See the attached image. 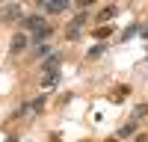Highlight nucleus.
Listing matches in <instances>:
<instances>
[{
  "instance_id": "nucleus-1",
  "label": "nucleus",
  "mask_w": 148,
  "mask_h": 142,
  "mask_svg": "<svg viewBox=\"0 0 148 142\" xmlns=\"http://www.w3.org/2000/svg\"><path fill=\"white\" fill-rule=\"evenodd\" d=\"M18 18H21V6L18 3H9V6L0 9V21H18Z\"/></svg>"
},
{
  "instance_id": "nucleus-14",
  "label": "nucleus",
  "mask_w": 148,
  "mask_h": 142,
  "mask_svg": "<svg viewBox=\"0 0 148 142\" xmlns=\"http://www.w3.org/2000/svg\"><path fill=\"white\" fill-rule=\"evenodd\" d=\"M95 36H98V39H104V36H110V27H98V30H95Z\"/></svg>"
},
{
  "instance_id": "nucleus-11",
  "label": "nucleus",
  "mask_w": 148,
  "mask_h": 142,
  "mask_svg": "<svg viewBox=\"0 0 148 142\" xmlns=\"http://www.w3.org/2000/svg\"><path fill=\"white\" fill-rule=\"evenodd\" d=\"M125 95H127V86H119L116 92H113V101L119 104V101H125Z\"/></svg>"
},
{
  "instance_id": "nucleus-8",
  "label": "nucleus",
  "mask_w": 148,
  "mask_h": 142,
  "mask_svg": "<svg viewBox=\"0 0 148 142\" xmlns=\"http://www.w3.org/2000/svg\"><path fill=\"white\" fill-rule=\"evenodd\" d=\"M56 77H59V71H47V74H45V86H53V83H56Z\"/></svg>"
},
{
  "instance_id": "nucleus-4",
  "label": "nucleus",
  "mask_w": 148,
  "mask_h": 142,
  "mask_svg": "<svg viewBox=\"0 0 148 142\" xmlns=\"http://www.w3.org/2000/svg\"><path fill=\"white\" fill-rule=\"evenodd\" d=\"M83 24H86V15H77V18H74L71 21V27H68V39H77V36H80V27H83Z\"/></svg>"
},
{
  "instance_id": "nucleus-7",
  "label": "nucleus",
  "mask_w": 148,
  "mask_h": 142,
  "mask_svg": "<svg viewBox=\"0 0 148 142\" xmlns=\"http://www.w3.org/2000/svg\"><path fill=\"white\" fill-rule=\"evenodd\" d=\"M133 130H136V118H133L130 124H125V127H121V130H119V136H130Z\"/></svg>"
},
{
  "instance_id": "nucleus-5",
  "label": "nucleus",
  "mask_w": 148,
  "mask_h": 142,
  "mask_svg": "<svg viewBox=\"0 0 148 142\" xmlns=\"http://www.w3.org/2000/svg\"><path fill=\"white\" fill-rule=\"evenodd\" d=\"M24 47H27V36L18 33V36H12V53H21Z\"/></svg>"
},
{
  "instance_id": "nucleus-17",
  "label": "nucleus",
  "mask_w": 148,
  "mask_h": 142,
  "mask_svg": "<svg viewBox=\"0 0 148 142\" xmlns=\"http://www.w3.org/2000/svg\"><path fill=\"white\" fill-rule=\"evenodd\" d=\"M45 3H47V0H39V6H45Z\"/></svg>"
},
{
  "instance_id": "nucleus-9",
  "label": "nucleus",
  "mask_w": 148,
  "mask_h": 142,
  "mask_svg": "<svg viewBox=\"0 0 148 142\" xmlns=\"http://www.w3.org/2000/svg\"><path fill=\"white\" fill-rule=\"evenodd\" d=\"M47 36H51V27H47V24H45L42 30H36V42L42 44V39H47Z\"/></svg>"
},
{
  "instance_id": "nucleus-15",
  "label": "nucleus",
  "mask_w": 148,
  "mask_h": 142,
  "mask_svg": "<svg viewBox=\"0 0 148 142\" xmlns=\"http://www.w3.org/2000/svg\"><path fill=\"white\" fill-rule=\"evenodd\" d=\"M92 3H98V0H77V6H80V9H89Z\"/></svg>"
},
{
  "instance_id": "nucleus-3",
  "label": "nucleus",
  "mask_w": 148,
  "mask_h": 142,
  "mask_svg": "<svg viewBox=\"0 0 148 142\" xmlns=\"http://www.w3.org/2000/svg\"><path fill=\"white\" fill-rule=\"evenodd\" d=\"M59 65H62V53H51V56L42 62V71H56Z\"/></svg>"
},
{
  "instance_id": "nucleus-12",
  "label": "nucleus",
  "mask_w": 148,
  "mask_h": 142,
  "mask_svg": "<svg viewBox=\"0 0 148 142\" xmlns=\"http://www.w3.org/2000/svg\"><path fill=\"white\" fill-rule=\"evenodd\" d=\"M148 115V104H139L136 110H133V118H145Z\"/></svg>"
},
{
  "instance_id": "nucleus-13",
  "label": "nucleus",
  "mask_w": 148,
  "mask_h": 142,
  "mask_svg": "<svg viewBox=\"0 0 148 142\" xmlns=\"http://www.w3.org/2000/svg\"><path fill=\"white\" fill-rule=\"evenodd\" d=\"M47 53H51V44H36V56H47Z\"/></svg>"
},
{
  "instance_id": "nucleus-2",
  "label": "nucleus",
  "mask_w": 148,
  "mask_h": 142,
  "mask_svg": "<svg viewBox=\"0 0 148 142\" xmlns=\"http://www.w3.org/2000/svg\"><path fill=\"white\" fill-rule=\"evenodd\" d=\"M68 3H71V0H47L45 9L51 12V15H59V12H65V9H68Z\"/></svg>"
},
{
  "instance_id": "nucleus-16",
  "label": "nucleus",
  "mask_w": 148,
  "mask_h": 142,
  "mask_svg": "<svg viewBox=\"0 0 148 142\" xmlns=\"http://www.w3.org/2000/svg\"><path fill=\"white\" fill-rule=\"evenodd\" d=\"M104 53V44H98V47H92V51H89V56H101Z\"/></svg>"
},
{
  "instance_id": "nucleus-10",
  "label": "nucleus",
  "mask_w": 148,
  "mask_h": 142,
  "mask_svg": "<svg viewBox=\"0 0 148 142\" xmlns=\"http://www.w3.org/2000/svg\"><path fill=\"white\" fill-rule=\"evenodd\" d=\"M113 15H116V6H107V9L101 12V15H98V21H110Z\"/></svg>"
},
{
  "instance_id": "nucleus-6",
  "label": "nucleus",
  "mask_w": 148,
  "mask_h": 142,
  "mask_svg": "<svg viewBox=\"0 0 148 142\" xmlns=\"http://www.w3.org/2000/svg\"><path fill=\"white\" fill-rule=\"evenodd\" d=\"M45 27V21L39 15H30V18H24V30H42Z\"/></svg>"
}]
</instances>
